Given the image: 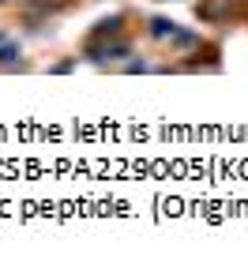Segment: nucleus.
<instances>
[{
  "label": "nucleus",
  "mask_w": 248,
  "mask_h": 263,
  "mask_svg": "<svg viewBox=\"0 0 248 263\" xmlns=\"http://www.w3.org/2000/svg\"><path fill=\"white\" fill-rule=\"evenodd\" d=\"M150 34H155V38H177V23H169V19H155V23H150Z\"/></svg>",
  "instance_id": "nucleus-1"
},
{
  "label": "nucleus",
  "mask_w": 248,
  "mask_h": 263,
  "mask_svg": "<svg viewBox=\"0 0 248 263\" xmlns=\"http://www.w3.org/2000/svg\"><path fill=\"white\" fill-rule=\"evenodd\" d=\"M19 57V45H0V64H15Z\"/></svg>",
  "instance_id": "nucleus-2"
},
{
  "label": "nucleus",
  "mask_w": 248,
  "mask_h": 263,
  "mask_svg": "<svg viewBox=\"0 0 248 263\" xmlns=\"http://www.w3.org/2000/svg\"><path fill=\"white\" fill-rule=\"evenodd\" d=\"M117 30H121V19H105V23H98L94 34H117Z\"/></svg>",
  "instance_id": "nucleus-3"
}]
</instances>
